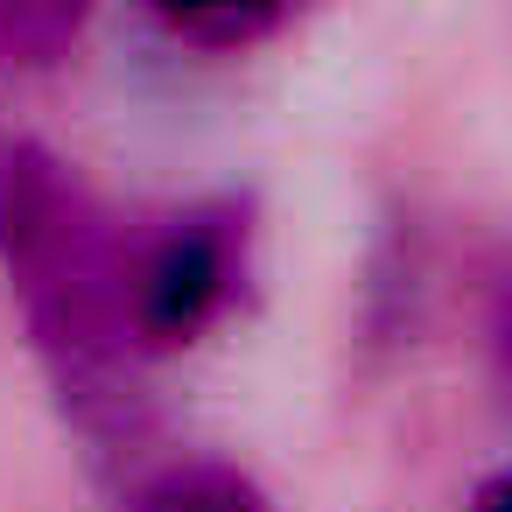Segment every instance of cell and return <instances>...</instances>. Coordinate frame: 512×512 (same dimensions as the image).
Returning a JSON list of instances; mask_svg holds the SVG:
<instances>
[{"label":"cell","mask_w":512,"mask_h":512,"mask_svg":"<svg viewBox=\"0 0 512 512\" xmlns=\"http://www.w3.org/2000/svg\"><path fill=\"white\" fill-rule=\"evenodd\" d=\"M127 218L43 141L0 148V274L22 337L64 407L99 449L127 456L148 421V351L134 323Z\"/></svg>","instance_id":"6da1fadb"},{"label":"cell","mask_w":512,"mask_h":512,"mask_svg":"<svg viewBox=\"0 0 512 512\" xmlns=\"http://www.w3.org/2000/svg\"><path fill=\"white\" fill-rule=\"evenodd\" d=\"M246 281V211L211 197L176 211L162 232L134 246V323L148 365L169 351H190L239 295Z\"/></svg>","instance_id":"7a4b0ae2"},{"label":"cell","mask_w":512,"mask_h":512,"mask_svg":"<svg viewBox=\"0 0 512 512\" xmlns=\"http://www.w3.org/2000/svg\"><path fill=\"white\" fill-rule=\"evenodd\" d=\"M295 15L288 8H162L155 15V29L169 36V43H197V50H211V57H246L253 43H267V36H281Z\"/></svg>","instance_id":"3957f363"},{"label":"cell","mask_w":512,"mask_h":512,"mask_svg":"<svg viewBox=\"0 0 512 512\" xmlns=\"http://www.w3.org/2000/svg\"><path fill=\"white\" fill-rule=\"evenodd\" d=\"M141 512H267V505H260V491L239 470H225V463H183L162 484H148Z\"/></svg>","instance_id":"277c9868"},{"label":"cell","mask_w":512,"mask_h":512,"mask_svg":"<svg viewBox=\"0 0 512 512\" xmlns=\"http://www.w3.org/2000/svg\"><path fill=\"white\" fill-rule=\"evenodd\" d=\"M78 29H85L78 8H0V71L57 64L78 43Z\"/></svg>","instance_id":"5b68a950"},{"label":"cell","mask_w":512,"mask_h":512,"mask_svg":"<svg viewBox=\"0 0 512 512\" xmlns=\"http://www.w3.org/2000/svg\"><path fill=\"white\" fill-rule=\"evenodd\" d=\"M491 344H498V365H505V379H512V274H505L498 295H491Z\"/></svg>","instance_id":"8992f818"},{"label":"cell","mask_w":512,"mask_h":512,"mask_svg":"<svg viewBox=\"0 0 512 512\" xmlns=\"http://www.w3.org/2000/svg\"><path fill=\"white\" fill-rule=\"evenodd\" d=\"M477 512H512V470H505V477H491V484L477 491Z\"/></svg>","instance_id":"52a82bcc"}]
</instances>
